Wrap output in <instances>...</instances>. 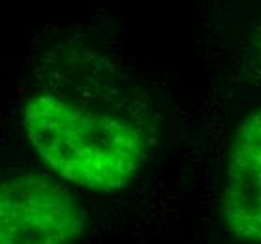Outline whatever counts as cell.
<instances>
[{
	"instance_id": "6da1fadb",
	"label": "cell",
	"mask_w": 261,
	"mask_h": 244,
	"mask_svg": "<svg viewBox=\"0 0 261 244\" xmlns=\"http://www.w3.org/2000/svg\"><path fill=\"white\" fill-rule=\"evenodd\" d=\"M30 147L64 182L98 194L124 190L145 158L143 133L126 119L57 94H34L23 109Z\"/></svg>"
},
{
	"instance_id": "7a4b0ae2",
	"label": "cell",
	"mask_w": 261,
	"mask_h": 244,
	"mask_svg": "<svg viewBox=\"0 0 261 244\" xmlns=\"http://www.w3.org/2000/svg\"><path fill=\"white\" fill-rule=\"evenodd\" d=\"M89 216L64 184L42 173H10L0 184V244H75Z\"/></svg>"
},
{
	"instance_id": "3957f363",
	"label": "cell",
	"mask_w": 261,
	"mask_h": 244,
	"mask_svg": "<svg viewBox=\"0 0 261 244\" xmlns=\"http://www.w3.org/2000/svg\"><path fill=\"white\" fill-rule=\"evenodd\" d=\"M220 212L237 242L261 244V107L250 111L233 133Z\"/></svg>"
}]
</instances>
